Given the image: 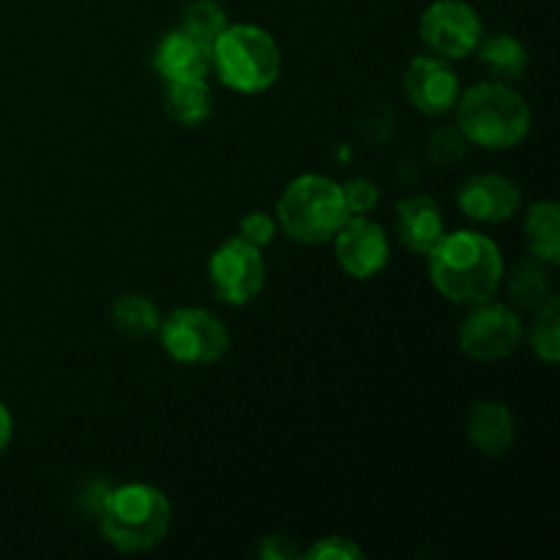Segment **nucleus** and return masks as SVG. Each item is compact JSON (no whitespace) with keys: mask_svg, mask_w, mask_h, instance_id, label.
<instances>
[{"mask_svg":"<svg viewBox=\"0 0 560 560\" xmlns=\"http://www.w3.org/2000/svg\"><path fill=\"white\" fill-rule=\"evenodd\" d=\"M268 268L262 252L244 238H228L208 260V279L219 301L228 306H246L266 288Z\"/></svg>","mask_w":560,"mask_h":560,"instance_id":"obj_8","label":"nucleus"},{"mask_svg":"<svg viewBox=\"0 0 560 560\" xmlns=\"http://www.w3.org/2000/svg\"><path fill=\"white\" fill-rule=\"evenodd\" d=\"M162 312L148 295L126 293L118 295L113 304V326L131 339L156 337Z\"/></svg>","mask_w":560,"mask_h":560,"instance_id":"obj_20","label":"nucleus"},{"mask_svg":"<svg viewBox=\"0 0 560 560\" xmlns=\"http://www.w3.org/2000/svg\"><path fill=\"white\" fill-rule=\"evenodd\" d=\"M503 279H506V290L512 301L523 306V310H536V306H541L552 295L550 266H545L536 257L517 262L512 271L503 273Z\"/></svg>","mask_w":560,"mask_h":560,"instance_id":"obj_19","label":"nucleus"},{"mask_svg":"<svg viewBox=\"0 0 560 560\" xmlns=\"http://www.w3.org/2000/svg\"><path fill=\"white\" fill-rule=\"evenodd\" d=\"M523 191L512 178L501 173L470 175L459 186L457 206L468 219L479 224H501L520 211Z\"/></svg>","mask_w":560,"mask_h":560,"instance_id":"obj_12","label":"nucleus"},{"mask_svg":"<svg viewBox=\"0 0 560 560\" xmlns=\"http://www.w3.org/2000/svg\"><path fill=\"white\" fill-rule=\"evenodd\" d=\"M339 186H342V197L350 217H370L377 202H381V189L370 178H348Z\"/></svg>","mask_w":560,"mask_h":560,"instance_id":"obj_24","label":"nucleus"},{"mask_svg":"<svg viewBox=\"0 0 560 560\" xmlns=\"http://www.w3.org/2000/svg\"><path fill=\"white\" fill-rule=\"evenodd\" d=\"M228 25V11H224L222 3H217V0H191V3H186V9L180 11L178 22L180 31H186L189 36H195L197 42L208 44V47H211L213 38H217Z\"/></svg>","mask_w":560,"mask_h":560,"instance_id":"obj_22","label":"nucleus"},{"mask_svg":"<svg viewBox=\"0 0 560 560\" xmlns=\"http://www.w3.org/2000/svg\"><path fill=\"white\" fill-rule=\"evenodd\" d=\"M465 148H468V140L463 137V131L454 126H441L430 135V142H427V156L430 162H435L438 167H448V164L459 162L465 156Z\"/></svg>","mask_w":560,"mask_h":560,"instance_id":"obj_23","label":"nucleus"},{"mask_svg":"<svg viewBox=\"0 0 560 560\" xmlns=\"http://www.w3.org/2000/svg\"><path fill=\"white\" fill-rule=\"evenodd\" d=\"M211 69L224 88L244 96L271 91L282 77V47L252 22H233L211 44Z\"/></svg>","mask_w":560,"mask_h":560,"instance_id":"obj_4","label":"nucleus"},{"mask_svg":"<svg viewBox=\"0 0 560 560\" xmlns=\"http://www.w3.org/2000/svg\"><path fill=\"white\" fill-rule=\"evenodd\" d=\"M164 109L178 126L195 129L202 126L213 113V93L211 85L202 80H180L164 82Z\"/></svg>","mask_w":560,"mask_h":560,"instance_id":"obj_16","label":"nucleus"},{"mask_svg":"<svg viewBox=\"0 0 560 560\" xmlns=\"http://www.w3.org/2000/svg\"><path fill=\"white\" fill-rule=\"evenodd\" d=\"M405 96L430 118H443L454 109L459 98V77L452 69V60L438 55H416L405 69Z\"/></svg>","mask_w":560,"mask_h":560,"instance_id":"obj_11","label":"nucleus"},{"mask_svg":"<svg viewBox=\"0 0 560 560\" xmlns=\"http://www.w3.org/2000/svg\"><path fill=\"white\" fill-rule=\"evenodd\" d=\"M348 217L342 186L320 173L295 175L277 200L279 230L304 246L328 244Z\"/></svg>","mask_w":560,"mask_h":560,"instance_id":"obj_5","label":"nucleus"},{"mask_svg":"<svg viewBox=\"0 0 560 560\" xmlns=\"http://www.w3.org/2000/svg\"><path fill=\"white\" fill-rule=\"evenodd\" d=\"M457 129L468 140V145L485 151H512L523 145L534 126V113L523 93L503 80H485L459 91Z\"/></svg>","mask_w":560,"mask_h":560,"instance_id":"obj_2","label":"nucleus"},{"mask_svg":"<svg viewBox=\"0 0 560 560\" xmlns=\"http://www.w3.org/2000/svg\"><path fill=\"white\" fill-rule=\"evenodd\" d=\"M170 523H173V506L167 495L145 481L109 487L98 509V528L104 541L124 556L148 552L162 545Z\"/></svg>","mask_w":560,"mask_h":560,"instance_id":"obj_3","label":"nucleus"},{"mask_svg":"<svg viewBox=\"0 0 560 560\" xmlns=\"http://www.w3.org/2000/svg\"><path fill=\"white\" fill-rule=\"evenodd\" d=\"M525 244L530 257L556 268L560 262V208L552 200H539L525 213Z\"/></svg>","mask_w":560,"mask_h":560,"instance_id":"obj_17","label":"nucleus"},{"mask_svg":"<svg viewBox=\"0 0 560 560\" xmlns=\"http://www.w3.org/2000/svg\"><path fill=\"white\" fill-rule=\"evenodd\" d=\"M277 217L268 211H249L244 219H241L238 224V238L249 241L252 246H257V249H262V246L271 244L273 238H277Z\"/></svg>","mask_w":560,"mask_h":560,"instance_id":"obj_26","label":"nucleus"},{"mask_svg":"<svg viewBox=\"0 0 560 560\" xmlns=\"http://www.w3.org/2000/svg\"><path fill=\"white\" fill-rule=\"evenodd\" d=\"M424 257L432 288L457 306H476L495 299L506 273L501 246L479 230L443 233Z\"/></svg>","mask_w":560,"mask_h":560,"instance_id":"obj_1","label":"nucleus"},{"mask_svg":"<svg viewBox=\"0 0 560 560\" xmlns=\"http://www.w3.org/2000/svg\"><path fill=\"white\" fill-rule=\"evenodd\" d=\"M301 558L306 560H361L366 558V552L355 545L348 536H323L317 539L310 550L301 552Z\"/></svg>","mask_w":560,"mask_h":560,"instance_id":"obj_25","label":"nucleus"},{"mask_svg":"<svg viewBox=\"0 0 560 560\" xmlns=\"http://www.w3.org/2000/svg\"><path fill=\"white\" fill-rule=\"evenodd\" d=\"M394 233L399 244L413 255H427L446 233V219L441 206L427 195H410L399 200L394 213Z\"/></svg>","mask_w":560,"mask_h":560,"instance_id":"obj_14","label":"nucleus"},{"mask_svg":"<svg viewBox=\"0 0 560 560\" xmlns=\"http://www.w3.org/2000/svg\"><path fill=\"white\" fill-rule=\"evenodd\" d=\"M260 558H266V560H293V558H301V550H299V545L290 539V536L273 534V536H266V539H262Z\"/></svg>","mask_w":560,"mask_h":560,"instance_id":"obj_27","label":"nucleus"},{"mask_svg":"<svg viewBox=\"0 0 560 560\" xmlns=\"http://www.w3.org/2000/svg\"><path fill=\"white\" fill-rule=\"evenodd\" d=\"M528 345L545 364L556 366L560 361V301L552 293L541 306H536V317L528 328Z\"/></svg>","mask_w":560,"mask_h":560,"instance_id":"obj_21","label":"nucleus"},{"mask_svg":"<svg viewBox=\"0 0 560 560\" xmlns=\"http://www.w3.org/2000/svg\"><path fill=\"white\" fill-rule=\"evenodd\" d=\"M153 69L164 82L202 80L211 71V47L175 27L159 38L153 49Z\"/></svg>","mask_w":560,"mask_h":560,"instance_id":"obj_13","label":"nucleus"},{"mask_svg":"<svg viewBox=\"0 0 560 560\" xmlns=\"http://www.w3.org/2000/svg\"><path fill=\"white\" fill-rule=\"evenodd\" d=\"M525 328L517 312L509 304H485L468 306V315L459 320L457 345L465 359L479 364H495L509 359L523 345Z\"/></svg>","mask_w":560,"mask_h":560,"instance_id":"obj_7","label":"nucleus"},{"mask_svg":"<svg viewBox=\"0 0 560 560\" xmlns=\"http://www.w3.org/2000/svg\"><path fill=\"white\" fill-rule=\"evenodd\" d=\"M328 244L334 246L337 266L359 282L377 277L392 255L386 230L370 217H348Z\"/></svg>","mask_w":560,"mask_h":560,"instance_id":"obj_10","label":"nucleus"},{"mask_svg":"<svg viewBox=\"0 0 560 560\" xmlns=\"http://www.w3.org/2000/svg\"><path fill=\"white\" fill-rule=\"evenodd\" d=\"M481 66L492 74V80L514 82L528 71V49L512 33H492V36H481L479 47Z\"/></svg>","mask_w":560,"mask_h":560,"instance_id":"obj_18","label":"nucleus"},{"mask_svg":"<svg viewBox=\"0 0 560 560\" xmlns=\"http://www.w3.org/2000/svg\"><path fill=\"white\" fill-rule=\"evenodd\" d=\"M419 36L432 55L446 60H465L476 52L485 22L465 0H435L419 20Z\"/></svg>","mask_w":560,"mask_h":560,"instance_id":"obj_9","label":"nucleus"},{"mask_svg":"<svg viewBox=\"0 0 560 560\" xmlns=\"http://www.w3.org/2000/svg\"><path fill=\"white\" fill-rule=\"evenodd\" d=\"M465 435L481 457H503L514 446L517 424L506 405L498 399H481L468 410Z\"/></svg>","mask_w":560,"mask_h":560,"instance_id":"obj_15","label":"nucleus"},{"mask_svg":"<svg viewBox=\"0 0 560 560\" xmlns=\"http://www.w3.org/2000/svg\"><path fill=\"white\" fill-rule=\"evenodd\" d=\"M164 353L184 366L217 364L230 350V331L219 315L202 306H178L162 317L156 331Z\"/></svg>","mask_w":560,"mask_h":560,"instance_id":"obj_6","label":"nucleus"},{"mask_svg":"<svg viewBox=\"0 0 560 560\" xmlns=\"http://www.w3.org/2000/svg\"><path fill=\"white\" fill-rule=\"evenodd\" d=\"M11 438H14V416L5 408V402H0V454L9 448Z\"/></svg>","mask_w":560,"mask_h":560,"instance_id":"obj_28","label":"nucleus"}]
</instances>
